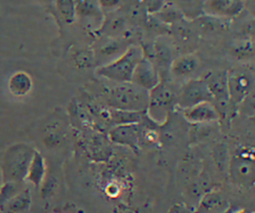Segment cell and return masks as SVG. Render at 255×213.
I'll return each instance as SVG.
<instances>
[{"instance_id":"6da1fadb","label":"cell","mask_w":255,"mask_h":213,"mask_svg":"<svg viewBox=\"0 0 255 213\" xmlns=\"http://www.w3.org/2000/svg\"><path fill=\"white\" fill-rule=\"evenodd\" d=\"M107 106L115 109L146 112L149 103V91L131 83H118L105 95Z\"/></svg>"},{"instance_id":"7a4b0ae2","label":"cell","mask_w":255,"mask_h":213,"mask_svg":"<svg viewBox=\"0 0 255 213\" xmlns=\"http://www.w3.org/2000/svg\"><path fill=\"white\" fill-rule=\"evenodd\" d=\"M35 148L28 143L18 142L10 145L4 152L1 164L3 182L22 184L26 181L29 165Z\"/></svg>"},{"instance_id":"3957f363","label":"cell","mask_w":255,"mask_h":213,"mask_svg":"<svg viewBox=\"0 0 255 213\" xmlns=\"http://www.w3.org/2000/svg\"><path fill=\"white\" fill-rule=\"evenodd\" d=\"M143 56V51L140 47L134 45L128 46L119 58L100 66L97 69V74L116 83L130 82L133 71Z\"/></svg>"},{"instance_id":"277c9868","label":"cell","mask_w":255,"mask_h":213,"mask_svg":"<svg viewBox=\"0 0 255 213\" xmlns=\"http://www.w3.org/2000/svg\"><path fill=\"white\" fill-rule=\"evenodd\" d=\"M227 174L233 184L248 189L255 186V150L240 147L230 155Z\"/></svg>"},{"instance_id":"5b68a950","label":"cell","mask_w":255,"mask_h":213,"mask_svg":"<svg viewBox=\"0 0 255 213\" xmlns=\"http://www.w3.org/2000/svg\"><path fill=\"white\" fill-rule=\"evenodd\" d=\"M177 97L178 91H174L167 83L160 81L149 91V103L146 110L148 118L154 123H163L169 112L177 106Z\"/></svg>"},{"instance_id":"8992f818","label":"cell","mask_w":255,"mask_h":213,"mask_svg":"<svg viewBox=\"0 0 255 213\" xmlns=\"http://www.w3.org/2000/svg\"><path fill=\"white\" fill-rule=\"evenodd\" d=\"M84 129L83 143L89 157L96 162L109 160L113 149L108 135L95 127H85Z\"/></svg>"},{"instance_id":"52a82bcc","label":"cell","mask_w":255,"mask_h":213,"mask_svg":"<svg viewBox=\"0 0 255 213\" xmlns=\"http://www.w3.org/2000/svg\"><path fill=\"white\" fill-rule=\"evenodd\" d=\"M251 74L242 70H233L227 73L229 102L232 107H239L253 90L255 83Z\"/></svg>"},{"instance_id":"ba28073f","label":"cell","mask_w":255,"mask_h":213,"mask_svg":"<svg viewBox=\"0 0 255 213\" xmlns=\"http://www.w3.org/2000/svg\"><path fill=\"white\" fill-rule=\"evenodd\" d=\"M202 102H212V97L205 81L195 78L184 82L178 90L177 106L182 109Z\"/></svg>"},{"instance_id":"9c48e42d","label":"cell","mask_w":255,"mask_h":213,"mask_svg":"<svg viewBox=\"0 0 255 213\" xmlns=\"http://www.w3.org/2000/svg\"><path fill=\"white\" fill-rule=\"evenodd\" d=\"M207 88L212 97V102L217 107L221 117L222 110L226 113L228 107H231L229 102V94H228V86H227V73L223 72H214L208 74L205 78Z\"/></svg>"},{"instance_id":"30bf717a","label":"cell","mask_w":255,"mask_h":213,"mask_svg":"<svg viewBox=\"0 0 255 213\" xmlns=\"http://www.w3.org/2000/svg\"><path fill=\"white\" fill-rule=\"evenodd\" d=\"M231 204L226 195L211 188L204 192L193 208L194 213H229Z\"/></svg>"},{"instance_id":"8fae6325","label":"cell","mask_w":255,"mask_h":213,"mask_svg":"<svg viewBox=\"0 0 255 213\" xmlns=\"http://www.w3.org/2000/svg\"><path fill=\"white\" fill-rule=\"evenodd\" d=\"M182 116L191 124H207L220 120L221 115L212 102H202L181 109Z\"/></svg>"},{"instance_id":"7c38bea8","label":"cell","mask_w":255,"mask_h":213,"mask_svg":"<svg viewBox=\"0 0 255 213\" xmlns=\"http://www.w3.org/2000/svg\"><path fill=\"white\" fill-rule=\"evenodd\" d=\"M140 123L114 125L109 129L107 135L111 142L135 150L140 142Z\"/></svg>"},{"instance_id":"4fadbf2b","label":"cell","mask_w":255,"mask_h":213,"mask_svg":"<svg viewBox=\"0 0 255 213\" xmlns=\"http://www.w3.org/2000/svg\"><path fill=\"white\" fill-rule=\"evenodd\" d=\"M200 69V60L192 52H187L177 56L169 69L170 75L178 81L186 82L195 79V74Z\"/></svg>"},{"instance_id":"5bb4252c","label":"cell","mask_w":255,"mask_h":213,"mask_svg":"<svg viewBox=\"0 0 255 213\" xmlns=\"http://www.w3.org/2000/svg\"><path fill=\"white\" fill-rule=\"evenodd\" d=\"M131 83L150 91L160 82L159 72L154 64L145 56L136 65L131 80Z\"/></svg>"},{"instance_id":"9a60e30c","label":"cell","mask_w":255,"mask_h":213,"mask_svg":"<svg viewBox=\"0 0 255 213\" xmlns=\"http://www.w3.org/2000/svg\"><path fill=\"white\" fill-rule=\"evenodd\" d=\"M244 0H206L203 4L205 15L219 19L236 17L244 8Z\"/></svg>"},{"instance_id":"2e32d148","label":"cell","mask_w":255,"mask_h":213,"mask_svg":"<svg viewBox=\"0 0 255 213\" xmlns=\"http://www.w3.org/2000/svg\"><path fill=\"white\" fill-rule=\"evenodd\" d=\"M75 2L76 16L78 18L90 21L97 27H102L105 18L99 0H75Z\"/></svg>"},{"instance_id":"e0dca14e","label":"cell","mask_w":255,"mask_h":213,"mask_svg":"<svg viewBox=\"0 0 255 213\" xmlns=\"http://www.w3.org/2000/svg\"><path fill=\"white\" fill-rule=\"evenodd\" d=\"M174 50L175 47L173 46L172 42L164 36L159 37L155 41L153 46V55L157 64V70L161 69L169 72L170 66L173 60L176 58L173 56Z\"/></svg>"},{"instance_id":"ac0fdd59","label":"cell","mask_w":255,"mask_h":213,"mask_svg":"<svg viewBox=\"0 0 255 213\" xmlns=\"http://www.w3.org/2000/svg\"><path fill=\"white\" fill-rule=\"evenodd\" d=\"M48 173L47 164L44 156L38 150H35L32 160L29 165L26 181L31 183L33 186L40 188L43 181L45 180Z\"/></svg>"},{"instance_id":"d6986e66","label":"cell","mask_w":255,"mask_h":213,"mask_svg":"<svg viewBox=\"0 0 255 213\" xmlns=\"http://www.w3.org/2000/svg\"><path fill=\"white\" fill-rule=\"evenodd\" d=\"M33 88V81L30 75L23 71L14 73L8 80L9 92L15 97H25Z\"/></svg>"},{"instance_id":"ffe728a7","label":"cell","mask_w":255,"mask_h":213,"mask_svg":"<svg viewBox=\"0 0 255 213\" xmlns=\"http://www.w3.org/2000/svg\"><path fill=\"white\" fill-rule=\"evenodd\" d=\"M31 201V191L29 188H25L12 197L2 209H5L7 213H25L29 210Z\"/></svg>"},{"instance_id":"44dd1931","label":"cell","mask_w":255,"mask_h":213,"mask_svg":"<svg viewBox=\"0 0 255 213\" xmlns=\"http://www.w3.org/2000/svg\"><path fill=\"white\" fill-rule=\"evenodd\" d=\"M170 27H171V32L173 33L175 39L180 44L190 46L193 43H195V38H196V35H198V33L194 25L191 26L186 21L181 19L176 23L172 24Z\"/></svg>"},{"instance_id":"7402d4cb","label":"cell","mask_w":255,"mask_h":213,"mask_svg":"<svg viewBox=\"0 0 255 213\" xmlns=\"http://www.w3.org/2000/svg\"><path fill=\"white\" fill-rule=\"evenodd\" d=\"M65 141V131L62 123L52 121L47 124L44 130L43 143L49 148L60 146Z\"/></svg>"},{"instance_id":"603a6c76","label":"cell","mask_w":255,"mask_h":213,"mask_svg":"<svg viewBox=\"0 0 255 213\" xmlns=\"http://www.w3.org/2000/svg\"><path fill=\"white\" fill-rule=\"evenodd\" d=\"M126 16L123 12H119L118 10L112 11L109 14L107 19H104L103 25L100 28L101 32L109 37H115L125 28L126 24Z\"/></svg>"},{"instance_id":"cb8c5ba5","label":"cell","mask_w":255,"mask_h":213,"mask_svg":"<svg viewBox=\"0 0 255 213\" xmlns=\"http://www.w3.org/2000/svg\"><path fill=\"white\" fill-rule=\"evenodd\" d=\"M121 5L124 9V15L133 21L145 20L146 14H148L141 0H124Z\"/></svg>"},{"instance_id":"d4e9b609","label":"cell","mask_w":255,"mask_h":213,"mask_svg":"<svg viewBox=\"0 0 255 213\" xmlns=\"http://www.w3.org/2000/svg\"><path fill=\"white\" fill-rule=\"evenodd\" d=\"M230 54L238 60L248 59L255 54V47L250 40L240 39L232 43L230 47Z\"/></svg>"},{"instance_id":"484cf974","label":"cell","mask_w":255,"mask_h":213,"mask_svg":"<svg viewBox=\"0 0 255 213\" xmlns=\"http://www.w3.org/2000/svg\"><path fill=\"white\" fill-rule=\"evenodd\" d=\"M127 48L128 47H123L121 42L115 39H110L104 45H102V47H100L99 55L103 60H107L108 58H114V60H116L123 53H125Z\"/></svg>"},{"instance_id":"4316f807","label":"cell","mask_w":255,"mask_h":213,"mask_svg":"<svg viewBox=\"0 0 255 213\" xmlns=\"http://www.w3.org/2000/svg\"><path fill=\"white\" fill-rule=\"evenodd\" d=\"M56 9L66 23H73L76 19L75 0H54Z\"/></svg>"},{"instance_id":"83f0119b","label":"cell","mask_w":255,"mask_h":213,"mask_svg":"<svg viewBox=\"0 0 255 213\" xmlns=\"http://www.w3.org/2000/svg\"><path fill=\"white\" fill-rule=\"evenodd\" d=\"M154 15L160 22H162L163 24H169L170 26L177 21L183 19L180 11L175 6L170 4H164L163 7Z\"/></svg>"},{"instance_id":"f1b7e54d","label":"cell","mask_w":255,"mask_h":213,"mask_svg":"<svg viewBox=\"0 0 255 213\" xmlns=\"http://www.w3.org/2000/svg\"><path fill=\"white\" fill-rule=\"evenodd\" d=\"M39 190H40V196L42 199H50L54 197L57 191L59 190L58 179L54 175L48 172Z\"/></svg>"},{"instance_id":"f546056e","label":"cell","mask_w":255,"mask_h":213,"mask_svg":"<svg viewBox=\"0 0 255 213\" xmlns=\"http://www.w3.org/2000/svg\"><path fill=\"white\" fill-rule=\"evenodd\" d=\"M21 184L14 182H3L0 187V209L4 207V205L14 197L21 189Z\"/></svg>"},{"instance_id":"4dcf8cb0","label":"cell","mask_w":255,"mask_h":213,"mask_svg":"<svg viewBox=\"0 0 255 213\" xmlns=\"http://www.w3.org/2000/svg\"><path fill=\"white\" fill-rule=\"evenodd\" d=\"M238 109H240V111L246 115L255 114V88H253L246 99L241 103Z\"/></svg>"},{"instance_id":"1f68e13d","label":"cell","mask_w":255,"mask_h":213,"mask_svg":"<svg viewBox=\"0 0 255 213\" xmlns=\"http://www.w3.org/2000/svg\"><path fill=\"white\" fill-rule=\"evenodd\" d=\"M148 14L157 13L164 5V0H141Z\"/></svg>"},{"instance_id":"d6a6232c","label":"cell","mask_w":255,"mask_h":213,"mask_svg":"<svg viewBox=\"0 0 255 213\" xmlns=\"http://www.w3.org/2000/svg\"><path fill=\"white\" fill-rule=\"evenodd\" d=\"M99 4L103 10L112 12L119 9L122 4V0H99Z\"/></svg>"},{"instance_id":"836d02e7","label":"cell","mask_w":255,"mask_h":213,"mask_svg":"<svg viewBox=\"0 0 255 213\" xmlns=\"http://www.w3.org/2000/svg\"><path fill=\"white\" fill-rule=\"evenodd\" d=\"M166 213H194L193 209L189 208L187 205L183 203H175L173 204Z\"/></svg>"},{"instance_id":"e575fe53","label":"cell","mask_w":255,"mask_h":213,"mask_svg":"<svg viewBox=\"0 0 255 213\" xmlns=\"http://www.w3.org/2000/svg\"><path fill=\"white\" fill-rule=\"evenodd\" d=\"M92 60H93L92 54L89 53V52H84V53H82V54L77 58V63H78L79 66L88 67V65L91 63Z\"/></svg>"},{"instance_id":"d590c367","label":"cell","mask_w":255,"mask_h":213,"mask_svg":"<svg viewBox=\"0 0 255 213\" xmlns=\"http://www.w3.org/2000/svg\"><path fill=\"white\" fill-rule=\"evenodd\" d=\"M231 213H253V212L250 211V210H248V209H246V208H241V209L235 210V211H233V212H231Z\"/></svg>"},{"instance_id":"8d00e7d4","label":"cell","mask_w":255,"mask_h":213,"mask_svg":"<svg viewBox=\"0 0 255 213\" xmlns=\"http://www.w3.org/2000/svg\"><path fill=\"white\" fill-rule=\"evenodd\" d=\"M3 184V178H2V173H1V170H0V187L2 186Z\"/></svg>"},{"instance_id":"74e56055","label":"cell","mask_w":255,"mask_h":213,"mask_svg":"<svg viewBox=\"0 0 255 213\" xmlns=\"http://www.w3.org/2000/svg\"><path fill=\"white\" fill-rule=\"evenodd\" d=\"M250 1H251L252 5H253V7H254V9H255V0H250Z\"/></svg>"},{"instance_id":"f35d334b","label":"cell","mask_w":255,"mask_h":213,"mask_svg":"<svg viewBox=\"0 0 255 213\" xmlns=\"http://www.w3.org/2000/svg\"><path fill=\"white\" fill-rule=\"evenodd\" d=\"M229 213H230V212H229Z\"/></svg>"}]
</instances>
